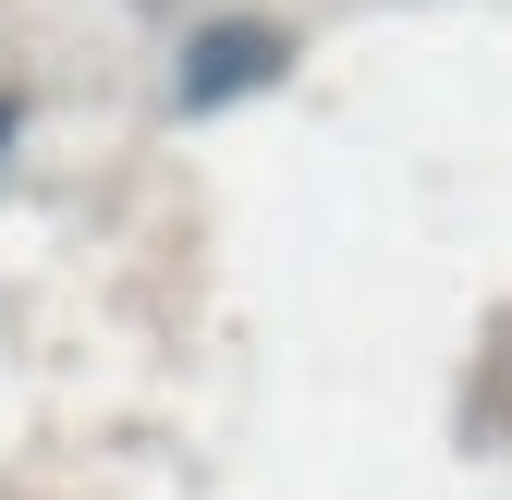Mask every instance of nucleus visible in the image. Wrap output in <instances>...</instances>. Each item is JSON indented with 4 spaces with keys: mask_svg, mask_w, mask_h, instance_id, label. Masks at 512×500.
<instances>
[{
    "mask_svg": "<svg viewBox=\"0 0 512 500\" xmlns=\"http://www.w3.org/2000/svg\"><path fill=\"white\" fill-rule=\"evenodd\" d=\"M13 147H25V98L0 86V159H13Z\"/></svg>",
    "mask_w": 512,
    "mask_h": 500,
    "instance_id": "f03ea898",
    "label": "nucleus"
},
{
    "mask_svg": "<svg viewBox=\"0 0 512 500\" xmlns=\"http://www.w3.org/2000/svg\"><path fill=\"white\" fill-rule=\"evenodd\" d=\"M293 61H305V37L281 13H196V25L171 37V61H159V110L171 122H220L244 98H269Z\"/></svg>",
    "mask_w": 512,
    "mask_h": 500,
    "instance_id": "f257e3e1",
    "label": "nucleus"
}]
</instances>
